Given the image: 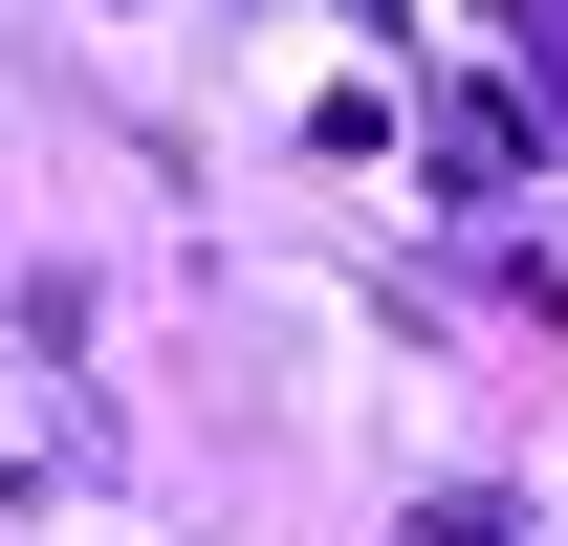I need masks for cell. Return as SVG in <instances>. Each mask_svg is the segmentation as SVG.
Segmentation results:
<instances>
[{"mask_svg":"<svg viewBox=\"0 0 568 546\" xmlns=\"http://www.w3.org/2000/svg\"><path fill=\"white\" fill-rule=\"evenodd\" d=\"M503 22H525V67H547V110H568V0H503Z\"/></svg>","mask_w":568,"mask_h":546,"instance_id":"6da1fadb","label":"cell"}]
</instances>
